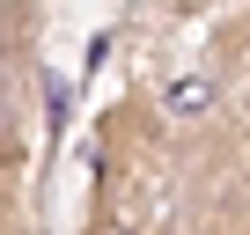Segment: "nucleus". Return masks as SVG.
<instances>
[{
  "label": "nucleus",
  "mask_w": 250,
  "mask_h": 235,
  "mask_svg": "<svg viewBox=\"0 0 250 235\" xmlns=\"http://www.w3.org/2000/svg\"><path fill=\"white\" fill-rule=\"evenodd\" d=\"M15 125V88H8V66H0V133Z\"/></svg>",
  "instance_id": "nucleus-2"
},
{
  "label": "nucleus",
  "mask_w": 250,
  "mask_h": 235,
  "mask_svg": "<svg viewBox=\"0 0 250 235\" xmlns=\"http://www.w3.org/2000/svg\"><path fill=\"white\" fill-rule=\"evenodd\" d=\"M96 235H140L133 220H96Z\"/></svg>",
  "instance_id": "nucleus-3"
},
{
  "label": "nucleus",
  "mask_w": 250,
  "mask_h": 235,
  "mask_svg": "<svg viewBox=\"0 0 250 235\" xmlns=\"http://www.w3.org/2000/svg\"><path fill=\"white\" fill-rule=\"evenodd\" d=\"M169 103H177V110H199V103H206V81H184V88H177Z\"/></svg>",
  "instance_id": "nucleus-1"
},
{
  "label": "nucleus",
  "mask_w": 250,
  "mask_h": 235,
  "mask_svg": "<svg viewBox=\"0 0 250 235\" xmlns=\"http://www.w3.org/2000/svg\"><path fill=\"white\" fill-rule=\"evenodd\" d=\"M191 235H213V228H191Z\"/></svg>",
  "instance_id": "nucleus-4"
}]
</instances>
